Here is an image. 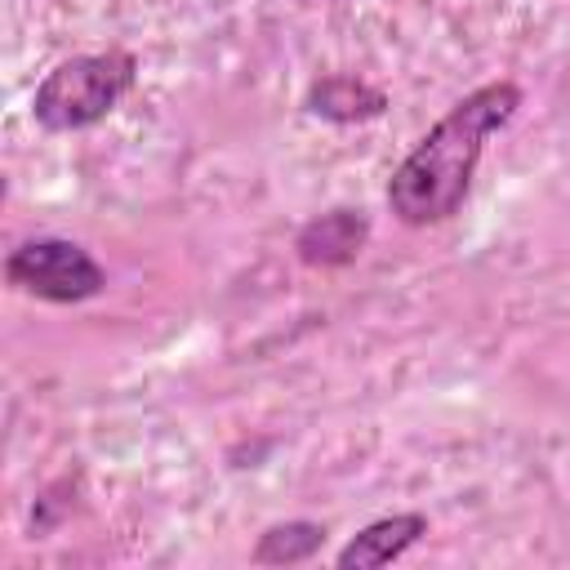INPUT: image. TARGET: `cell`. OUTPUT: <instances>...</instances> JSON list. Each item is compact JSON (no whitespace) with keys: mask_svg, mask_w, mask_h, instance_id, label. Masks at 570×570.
I'll list each match as a JSON object with an SVG mask.
<instances>
[{"mask_svg":"<svg viewBox=\"0 0 570 570\" xmlns=\"http://www.w3.org/2000/svg\"><path fill=\"white\" fill-rule=\"evenodd\" d=\"M138 80V58L129 49L71 53L31 94V120L49 134H80L107 120Z\"/></svg>","mask_w":570,"mask_h":570,"instance_id":"obj_2","label":"cell"},{"mask_svg":"<svg viewBox=\"0 0 570 570\" xmlns=\"http://www.w3.org/2000/svg\"><path fill=\"white\" fill-rule=\"evenodd\" d=\"M517 107H521L517 80H490L463 94L392 169L387 209L405 227H436L454 218L472 191L490 134H499L517 116Z\"/></svg>","mask_w":570,"mask_h":570,"instance_id":"obj_1","label":"cell"},{"mask_svg":"<svg viewBox=\"0 0 570 570\" xmlns=\"http://www.w3.org/2000/svg\"><path fill=\"white\" fill-rule=\"evenodd\" d=\"M325 534L330 530L321 521H276L258 534L249 557H254V566H298L325 548Z\"/></svg>","mask_w":570,"mask_h":570,"instance_id":"obj_7","label":"cell"},{"mask_svg":"<svg viewBox=\"0 0 570 570\" xmlns=\"http://www.w3.org/2000/svg\"><path fill=\"white\" fill-rule=\"evenodd\" d=\"M303 111L316 120H330V125H365V120H379L387 111V94L361 76L334 71V76H321L307 85Z\"/></svg>","mask_w":570,"mask_h":570,"instance_id":"obj_6","label":"cell"},{"mask_svg":"<svg viewBox=\"0 0 570 570\" xmlns=\"http://www.w3.org/2000/svg\"><path fill=\"white\" fill-rule=\"evenodd\" d=\"M365 245H370V218L365 209H352V205L307 218L294 236V254L307 267H347L361 258Z\"/></svg>","mask_w":570,"mask_h":570,"instance_id":"obj_4","label":"cell"},{"mask_svg":"<svg viewBox=\"0 0 570 570\" xmlns=\"http://www.w3.org/2000/svg\"><path fill=\"white\" fill-rule=\"evenodd\" d=\"M423 534H428V517H423V512H392V517H379V521L361 525V530L334 552V566H338V570H379V566H392V561H401Z\"/></svg>","mask_w":570,"mask_h":570,"instance_id":"obj_5","label":"cell"},{"mask_svg":"<svg viewBox=\"0 0 570 570\" xmlns=\"http://www.w3.org/2000/svg\"><path fill=\"white\" fill-rule=\"evenodd\" d=\"M4 281L18 294L40 298V303H58V307L89 303L107 289L102 263L67 236H36V240L13 245L4 258Z\"/></svg>","mask_w":570,"mask_h":570,"instance_id":"obj_3","label":"cell"}]
</instances>
